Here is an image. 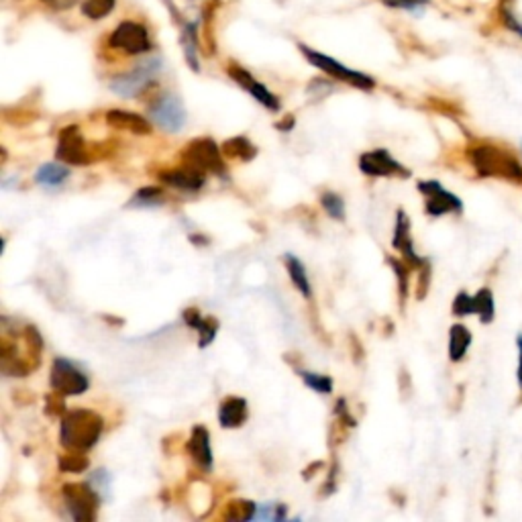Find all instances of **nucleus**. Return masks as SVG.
I'll use <instances>...</instances> for the list:
<instances>
[{
    "instance_id": "f257e3e1",
    "label": "nucleus",
    "mask_w": 522,
    "mask_h": 522,
    "mask_svg": "<svg viewBox=\"0 0 522 522\" xmlns=\"http://www.w3.org/2000/svg\"><path fill=\"white\" fill-rule=\"evenodd\" d=\"M469 161L482 178H500L522 184V164L506 147L477 143L469 147Z\"/></svg>"
},
{
    "instance_id": "f03ea898",
    "label": "nucleus",
    "mask_w": 522,
    "mask_h": 522,
    "mask_svg": "<svg viewBox=\"0 0 522 522\" xmlns=\"http://www.w3.org/2000/svg\"><path fill=\"white\" fill-rule=\"evenodd\" d=\"M104 428L102 416L88 411V408H77L63 414L60 439L61 445L72 451H88L93 449L101 439Z\"/></svg>"
},
{
    "instance_id": "7ed1b4c3",
    "label": "nucleus",
    "mask_w": 522,
    "mask_h": 522,
    "mask_svg": "<svg viewBox=\"0 0 522 522\" xmlns=\"http://www.w3.org/2000/svg\"><path fill=\"white\" fill-rule=\"evenodd\" d=\"M53 392H58L60 396H77L84 394L90 387V379L76 363L69 359L55 357L52 365V376H49Z\"/></svg>"
},
{
    "instance_id": "20e7f679",
    "label": "nucleus",
    "mask_w": 522,
    "mask_h": 522,
    "mask_svg": "<svg viewBox=\"0 0 522 522\" xmlns=\"http://www.w3.org/2000/svg\"><path fill=\"white\" fill-rule=\"evenodd\" d=\"M63 502H66L69 517L77 522H90L96 518V508L101 502L96 490L90 484H66L63 485Z\"/></svg>"
},
{
    "instance_id": "39448f33",
    "label": "nucleus",
    "mask_w": 522,
    "mask_h": 522,
    "mask_svg": "<svg viewBox=\"0 0 522 522\" xmlns=\"http://www.w3.org/2000/svg\"><path fill=\"white\" fill-rule=\"evenodd\" d=\"M300 52L305 53V58L310 63H313V66L322 69V72H327L329 76L337 77V80L351 84V86L362 88V90H370V88H373V84H376V82H373V77L365 76L362 72H355V69H349L347 66H343V63H338L337 60L329 58V55H322L319 52H314V49H308L306 45H300Z\"/></svg>"
},
{
    "instance_id": "423d86ee",
    "label": "nucleus",
    "mask_w": 522,
    "mask_h": 522,
    "mask_svg": "<svg viewBox=\"0 0 522 522\" xmlns=\"http://www.w3.org/2000/svg\"><path fill=\"white\" fill-rule=\"evenodd\" d=\"M182 158H184L188 166H194V167L202 169V172H210V174L224 178L223 155L213 139L202 137V139L190 141Z\"/></svg>"
},
{
    "instance_id": "0eeeda50",
    "label": "nucleus",
    "mask_w": 522,
    "mask_h": 522,
    "mask_svg": "<svg viewBox=\"0 0 522 522\" xmlns=\"http://www.w3.org/2000/svg\"><path fill=\"white\" fill-rule=\"evenodd\" d=\"M159 72V61L158 60H150L139 63V66L133 69V72H126L117 76L115 80L110 82L112 93L121 94L125 98H133L139 96L143 90L150 86V82L155 77V74Z\"/></svg>"
},
{
    "instance_id": "6e6552de",
    "label": "nucleus",
    "mask_w": 522,
    "mask_h": 522,
    "mask_svg": "<svg viewBox=\"0 0 522 522\" xmlns=\"http://www.w3.org/2000/svg\"><path fill=\"white\" fill-rule=\"evenodd\" d=\"M150 115L161 129H166L169 133L180 131L188 121L184 104H182L180 98L174 94H161L150 107Z\"/></svg>"
},
{
    "instance_id": "1a4fd4ad",
    "label": "nucleus",
    "mask_w": 522,
    "mask_h": 522,
    "mask_svg": "<svg viewBox=\"0 0 522 522\" xmlns=\"http://www.w3.org/2000/svg\"><path fill=\"white\" fill-rule=\"evenodd\" d=\"M419 190L425 194V208L430 216H443L447 213H461L463 202L453 192L443 188L436 180L419 182Z\"/></svg>"
},
{
    "instance_id": "9d476101",
    "label": "nucleus",
    "mask_w": 522,
    "mask_h": 522,
    "mask_svg": "<svg viewBox=\"0 0 522 522\" xmlns=\"http://www.w3.org/2000/svg\"><path fill=\"white\" fill-rule=\"evenodd\" d=\"M110 45L117 49H123L125 53L131 55H139V53H147L151 49V41H150V33L143 25L133 23V20H125L115 29V33L110 35Z\"/></svg>"
},
{
    "instance_id": "9b49d317",
    "label": "nucleus",
    "mask_w": 522,
    "mask_h": 522,
    "mask_svg": "<svg viewBox=\"0 0 522 522\" xmlns=\"http://www.w3.org/2000/svg\"><path fill=\"white\" fill-rule=\"evenodd\" d=\"M55 155L58 159L63 161V164L69 166H88V153H86V143L77 131V126H66L61 131L60 141H58V150H55Z\"/></svg>"
},
{
    "instance_id": "f8f14e48",
    "label": "nucleus",
    "mask_w": 522,
    "mask_h": 522,
    "mask_svg": "<svg viewBox=\"0 0 522 522\" xmlns=\"http://www.w3.org/2000/svg\"><path fill=\"white\" fill-rule=\"evenodd\" d=\"M359 167H362L363 174L376 175V178H386V175H404L406 178V175H411V172L402 164H398L386 150L363 153L359 158Z\"/></svg>"
},
{
    "instance_id": "ddd939ff",
    "label": "nucleus",
    "mask_w": 522,
    "mask_h": 522,
    "mask_svg": "<svg viewBox=\"0 0 522 522\" xmlns=\"http://www.w3.org/2000/svg\"><path fill=\"white\" fill-rule=\"evenodd\" d=\"M392 245L396 247L398 251H402V256L406 257V261L411 265H414V267H427L428 265V259L416 256L412 237H411V221H408L404 210H398V215H396V229H394Z\"/></svg>"
},
{
    "instance_id": "4468645a",
    "label": "nucleus",
    "mask_w": 522,
    "mask_h": 522,
    "mask_svg": "<svg viewBox=\"0 0 522 522\" xmlns=\"http://www.w3.org/2000/svg\"><path fill=\"white\" fill-rule=\"evenodd\" d=\"M229 74L232 80H235L239 86L245 88L247 93H249L253 98H256L257 102L264 104L265 109L270 110H280V101L276 96H273L270 90H267L264 84L257 82L256 77H253L249 72H245L241 68H229Z\"/></svg>"
},
{
    "instance_id": "2eb2a0df",
    "label": "nucleus",
    "mask_w": 522,
    "mask_h": 522,
    "mask_svg": "<svg viewBox=\"0 0 522 522\" xmlns=\"http://www.w3.org/2000/svg\"><path fill=\"white\" fill-rule=\"evenodd\" d=\"M188 453L202 471L213 469V449H210V435L204 427H194L188 441Z\"/></svg>"
},
{
    "instance_id": "dca6fc26",
    "label": "nucleus",
    "mask_w": 522,
    "mask_h": 522,
    "mask_svg": "<svg viewBox=\"0 0 522 522\" xmlns=\"http://www.w3.org/2000/svg\"><path fill=\"white\" fill-rule=\"evenodd\" d=\"M161 180L164 184L186 190V192H196L204 186V172L194 166H184L180 169H172V172H164L161 174Z\"/></svg>"
},
{
    "instance_id": "f3484780",
    "label": "nucleus",
    "mask_w": 522,
    "mask_h": 522,
    "mask_svg": "<svg viewBox=\"0 0 522 522\" xmlns=\"http://www.w3.org/2000/svg\"><path fill=\"white\" fill-rule=\"evenodd\" d=\"M107 123L110 126H115V129L131 131V133H137V135H150L151 133V123L141 115H137V112H129V110H109Z\"/></svg>"
},
{
    "instance_id": "a211bd4d",
    "label": "nucleus",
    "mask_w": 522,
    "mask_h": 522,
    "mask_svg": "<svg viewBox=\"0 0 522 522\" xmlns=\"http://www.w3.org/2000/svg\"><path fill=\"white\" fill-rule=\"evenodd\" d=\"M247 420V400L243 398H227L218 408V422L223 428H237Z\"/></svg>"
},
{
    "instance_id": "6ab92c4d",
    "label": "nucleus",
    "mask_w": 522,
    "mask_h": 522,
    "mask_svg": "<svg viewBox=\"0 0 522 522\" xmlns=\"http://www.w3.org/2000/svg\"><path fill=\"white\" fill-rule=\"evenodd\" d=\"M184 321L190 324V327L196 329L200 333V347H208L210 343L215 341L216 330H218V321L216 319H204L196 308H188L184 310Z\"/></svg>"
},
{
    "instance_id": "aec40b11",
    "label": "nucleus",
    "mask_w": 522,
    "mask_h": 522,
    "mask_svg": "<svg viewBox=\"0 0 522 522\" xmlns=\"http://www.w3.org/2000/svg\"><path fill=\"white\" fill-rule=\"evenodd\" d=\"M471 333L463 324H453L449 330V357L451 362H461L471 347Z\"/></svg>"
},
{
    "instance_id": "412c9836",
    "label": "nucleus",
    "mask_w": 522,
    "mask_h": 522,
    "mask_svg": "<svg viewBox=\"0 0 522 522\" xmlns=\"http://www.w3.org/2000/svg\"><path fill=\"white\" fill-rule=\"evenodd\" d=\"M284 261H286V267H288V273H290V280L292 284L298 288L300 294L305 296V298H310V294H313V290H310V281H308V273H306V267L302 265V261L292 256V253H286L284 256Z\"/></svg>"
},
{
    "instance_id": "4be33fe9",
    "label": "nucleus",
    "mask_w": 522,
    "mask_h": 522,
    "mask_svg": "<svg viewBox=\"0 0 522 522\" xmlns=\"http://www.w3.org/2000/svg\"><path fill=\"white\" fill-rule=\"evenodd\" d=\"M69 175V169L61 164H44L37 174H35V182H37L39 186H45V188H55L66 182V178Z\"/></svg>"
},
{
    "instance_id": "5701e85b",
    "label": "nucleus",
    "mask_w": 522,
    "mask_h": 522,
    "mask_svg": "<svg viewBox=\"0 0 522 522\" xmlns=\"http://www.w3.org/2000/svg\"><path fill=\"white\" fill-rule=\"evenodd\" d=\"M223 153L229 155V158L251 161L257 155V147L253 145L249 139H245V137H232L229 141H224Z\"/></svg>"
},
{
    "instance_id": "b1692460",
    "label": "nucleus",
    "mask_w": 522,
    "mask_h": 522,
    "mask_svg": "<svg viewBox=\"0 0 522 522\" xmlns=\"http://www.w3.org/2000/svg\"><path fill=\"white\" fill-rule=\"evenodd\" d=\"M474 305H476V314L479 316V321L484 324H490L493 321V314H496V305H493V294L488 288H482L476 296H474Z\"/></svg>"
},
{
    "instance_id": "393cba45",
    "label": "nucleus",
    "mask_w": 522,
    "mask_h": 522,
    "mask_svg": "<svg viewBox=\"0 0 522 522\" xmlns=\"http://www.w3.org/2000/svg\"><path fill=\"white\" fill-rule=\"evenodd\" d=\"M257 506L249 502V500H232L231 504H227L223 512V518L227 520H251L256 518Z\"/></svg>"
},
{
    "instance_id": "a878e982",
    "label": "nucleus",
    "mask_w": 522,
    "mask_h": 522,
    "mask_svg": "<svg viewBox=\"0 0 522 522\" xmlns=\"http://www.w3.org/2000/svg\"><path fill=\"white\" fill-rule=\"evenodd\" d=\"M164 202V190L147 186L141 188L139 192L129 200V207H158V204Z\"/></svg>"
},
{
    "instance_id": "bb28decb",
    "label": "nucleus",
    "mask_w": 522,
    "mask_h": 522,
    "mask_svg": "<svg viewBox=\"0 0 522 522\" xmlns=\"http://www.w3.org/2000/svg\"><path fill=\"white\" fill-rule=\"evenodd\" d=\"M88 457H84L82 451L80 453H69L60 457V469L66 471V474H80V471L88 469Z\"/></svg>"
},
{
    "instance_id": "cd10ccee",
    "label": "nucleus",
    "mask_w": 522,
    "mask_h": 522,
    "mask_svg": "<svg viewBox=\"0 0 522 522\" xmlns=\"http://www.w3.org/2000/svg\"><path fill=\"white\" fill-rule=\"evenodd\" d=\"M300 378L305 379L308 387H313L314 392L319 394H330L333 392V379L329 376H321V373H310V371H300Z\"/></svg>"
},
{
    "instance_id": "c85d7f7f",
    "label": "nucleus",
    "mask_w": 522,
    "mask_h": 522,
    "mask_svg": "<svg viewBox=\"0 0 522 522\" xmlns=\"http://www.w3.org/2000/svg\"><path fill=\"white\" fill-rule=\"evenodd\" d=\"M112 6H115V0H86L82 4V11L90 19H104L112 11Z\"/></svg>"
},
{
    "instance_id": "c756f323",
    "label": "nucleus",
    "mask_w": 522,
    "mask_h": 522,
    "mask_svg": "<svg viewBox=\"0 0 522 522\" xmlns=\"http://www.w3.org/2000/svg\"><path fill=\"white\" fill-rule=\"evenodd\" d=\"M321 202L324 210H327L329 216H333L335 221H343L345 218V202L338 194L335 192H324L321 196Z\"/></svg>"
},
{
    "instance_id": "7c9ffc66",
    "label": "nucleus",
    "mask_w": 522,
    "mask_h": 522,
    "mask_svg": "<svg viewBox=\"0 0 522 522\" xmlns=\"http://www.w3.org/2000/svg\"><path fill=\"white\" fill-rule=\"evenodd\" d=\"M90 485L96 490L98 496L109 498V488H110V474L107 469H98L90 477Z\"/></svg>"
},
{
    "instance_id": "2f4dec72",
    "label": "nucleus",
    "mask_w": 522,
    "mask_h": 522,
    "mask_svg": "<svg viewBox=\"0 0 522 522\" xmlns=\"http://www.w3.org/2000/svg\"><path fill=\"white\" fill-rule=\"evenodd\" d=\"M453 314L457 316H468V314H476V305L474 298L468 292H460L457 298L453 300Z\"/></svg>"
},
{
    "instance_id": "473e14b6",
    "label": "nucleus",
    "mask_w": 522,
    "mask_h": 522,
    "mask_svg": "<svg viewBox=\"0 0 522 522\" xmlns=\"http://www.w3.org/2000/svg\"><path fill=\"white\" fill-rule=\"evenodd\" d=\"M387 264H390L392 270L396 272L398 284H400V298L402 302H404L408 296V265H402L398 259H392V257H387Z\"/></svg>"
},
{
    "instance_id": "72a5a7b5",
    "label": "nucleus",
    "mask_w": 522,
    "mask_h": 522,
    "mask_svg": "<svg viewBox=\"0 0 522 522\" xmlns=\"http://www.w3.org/2000/svg\"><path fill=\"white\" fill-rule=\"evenodd\" d=\"M387 6H400V9H416V6L427 4V0H384Z\"/></svg>"
},
{
    "instance_id": "f704fd0d",
    "label": "nucleus",
    "mask_w": 522,
    "mask_h": 522,
    "mask_svg": "<svg viewBox=\"0 0 522 522\" xmlns=\"http://www.w3.org/2000/svg\"><path fill=\"white\" fill-rule=\"evenodd\" d=\"M517 345H518V370H517V382H518V387L522 390V335L517 337Z\"/></svg>"
}]
</instances>
